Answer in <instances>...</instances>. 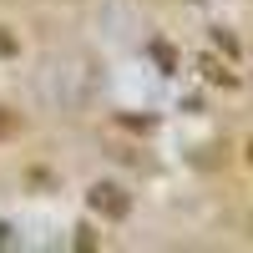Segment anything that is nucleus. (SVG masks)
<instances>
[{
  "label": "nucleus",
  "instance_id": "f257e3e1",
  "mask_svg": "<svg viewBox=\"0 0 253 253\" xmlns=\"http://www.w3.org/2000/svg\"><path fill=\"white\" fill-rule=\"evenodd\" d=\"M86 203L96 208L101 218H126V213H132V198H126L117 182H96L91 193H86Z\"/></svg>",
  "mask_w": 253,
  "mask_h": 253
},
{
  "label": "nucleus",
  "instance_id": "f03ea898",
  "mask_svg": "<svg viewBox=\"0 0 253 253\" xmlns=\"http://www.w3.org/2000/svg\"><path fill=\"white\" fill-rule=\"evenodd\" d=\"M203 76H208V81H223V86H233V71H223L218 61H203Z\"/></svg>",
  "mask_w": 253,
  "mask_h": 253
},
{
  "label": "nucleus",
  "instance_id": "7ed1b4c3",
  "mask_svg": "<svg viewBox=\"0 0 253 253\" xmlns=\"http://www.w3.org/2000/svg\"><path fill=\"white\" fill-rule=\"evenodd\" d=\"M10 132H20V117H15V112H5V107H0V137H10Z\"/></svg>",
  "mask_w": 253,
  "mask_h": 253
},
{
  "label": "nucleus",
  "instance_id": "20e7f679",
  "mask_svg": "<svg viewBox=\"0 0 253 253\" xmlns=\"http://www.w3.org/2000/svg\"><path fill=\"white\" fill-rule=\"evenodd\" d=\"M76 248H81V253H91V248H96V233H91V228H86V223H81V228H76Z\"/></svg>",
  "mask_w": 253,
  "mask_h": 253
},
{
  "label": "nucleus",
  "instance_id": "39448f33",
  "mask_svg": "<svg viewBox=\"0 0 253 253\" xmlns=\"http://www.w3.org/2000/svg\"><path fill=\"white\" fill-rule=\"evenodd\" d=\"M15 51H20V41H15L5 26H0V56H15Z\"/></svg>",
  "mask_w": 253,
  "mask_h": 253
},
{
  "label": "nucleus",
  "instance_id": "423d86ee",
  "mask_svg": "<svg viewBox=\"0 0 253 253\" xmlns=\"http://www.w3.org/2000/svg\"><path fill=\"white\" fill-rule=\"evenodd\" d=\"M152 56L162 61V71H172V66H177V61H172V51H167V46H152Z\"/></svg>",
  "mask_w": 253,
  "mask_h": 253
},
{
  "label": "nucleus",
  "instance_id": "0eeeda50",
  "mask_svg": "<svg viewBox=\"0 0 253 253\" xmlns=\"http://www.w3.org/2000/svg\"><path fill=\"white\" fill-rule=\"evenodd\" d=\"M243 157H248V162H253V142H248V152H243Z\"/></svg>",
  "mask_w": 253,
  "mask_h": 253
}]
</instances>
